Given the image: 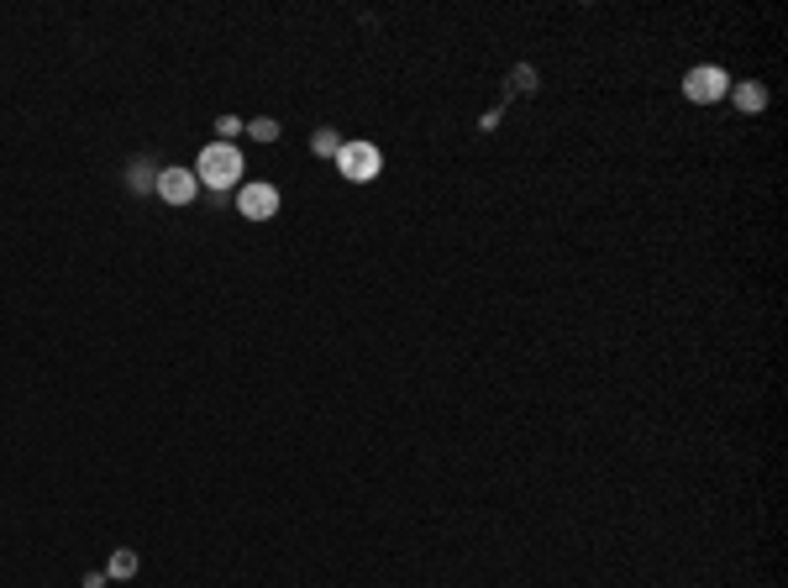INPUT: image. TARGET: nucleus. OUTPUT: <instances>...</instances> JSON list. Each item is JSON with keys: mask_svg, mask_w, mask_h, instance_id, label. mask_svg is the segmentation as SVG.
<instances>
[{"mask_svg": "<svg viewBox=\"0 0 788 588\" xmlns=\"http://www.w3.org/2000/svg\"><path fill=\"white\" fill-rule=\"evenodd\" d=\"M195 168V179H201V189H211V195H226V189H243V147L237 143H205L201 158L190 163Z\"/></svg>", "mask_w": 788, "mask_h": 588, "instance_id": "obj_1", "label": "nucleus"}, {"mask_svg": "<svg viewBox=\"0 0 788 588\" xmlns=\"http://www.w3.org/2000/svg\"><path fill=\"white\" fill-rule=\"evenodd\" d=\"M337 174H342L347 184H373L379 174H385V153H379V143H364V137L342 143V153H337Z\"/></svg>", "mask_w": 788, "mask_h": 588, "instance_id": "obj_2", "label": "nucleus"}, {"mask_svg": "<svg viewBox=\"0 0 788 588\" xmlns=\"http://www.w3.org/2000/svg\"><path fill=\"white\" fill-rule=\"evenodd\" d=\"M279 205H284V195L274 189V184H263V179H253V184L237 189V216H243V221H274V216H279Z\"/></svg>", "mask_w": 788, "mask_h": 588, "instance_id": "obj_4", "label": "nucleus"}, {"mask_svg": "<svg viewBox=\"0 0 788 588\" xmlns=\"http://www.w3.org/2000/svg\"><path fill=\"white\" fill-rule=\"evenodd\" d=\"M137 551H126V547H116L111 551V563H105V578H116V584H126V578H137Z\"/></svg>", "mask_w": 788, "mask_h": 588, "instance_id": "obj_7", "label": "nucleus"}, {"mask_svg": "<svg viewBox=\"0 0 788 588\" xmlns=\"http://www.w3.org/2000/svg\"><path fill=\"white\" fill-rule=\"evenodd\" d=\"M510 90H515V95H531V90H536V69H531V63H521V69L510 74Z\"/></svg>", "mask_w": 788, "mask_h": 588, "instance_id": "obj_12", "label": "nucleus"}, {"mask_svg": "<svg viewBox=\"0 0 788 588\" xmlns=\"http://www.w3.org/2000/svg\"><path fill=\"white\" fill-rule=\"evenodd\" d=\"M105 584H111L105 572H84V588H105Z\"/></svg>", "mask_w": 788, "mask_h": 588, "instance_id": "obj_13", "label": "nucleus"}, {"mask_svg": "<svg viewBox=\"0 0 788 588\" xmlns=\"http://www.w3.org/2000/svg\"><path fill=\"white\" fill-rule=\"evenodd\" d=\"M247 137H253V143H279V122H274V116H253V122H247Z\"/></svg>", "mask_w": 788, "mask_h": 588, "instance_id": "obj_10", "label": "nucleus"}, {"mask_svg": "<svg viewBox=\"0 0 788 588\" xmlns=\"http://www.w3.org/2000/svg\"><path fill=\"white\" fill-rule=\"evenodd\" d=\"M153 195L168 205H190L201 195V179H195V168H180V163H163L158 168V184H153Z\"/></svg>", "mask_w": 788, "mask_h": 588, "instance_id": "obj_5", "label": "nucleus"}, {"mask_svg": "<svg viewBox=\"0 0 788 588\" xmlns=\"http://www.w3.org/2000/svg\"><path fill=\"white\" fill-rule=\"evenodd\" d=\"M342 132H337V126H316V137H310V153H316V158H337V153H342Z\"/></svg>", "mask_w": 788, "mask_h": 588, "instance_id": "obj_8", "label": "nucleus"}, {"mask_svg": "<svg viewBox=\"0 0 788 588\" xmlns=\"http://www.w3.org/2000/svg\"><path fill=\"white\" fill-rule=\"evenodd\" d=\"M243 132H247L243 116H222V122H216V143H237Z\"/></svg>", "mask_w": 788, "mask_h": 588, "instance_id": "obj_11", "label": "nucleus"}, {"mask_svg": "<svg viewBox=\"0 0 788 588\" xmlns=\"http://www.w3.org/2000/svg\"><path fill=\"white\" fill-rule=\"evenodd\" d=\"M684 95L694 105H720L730 95V74L720 69V63H694L684 74Z\"/></svg>", "mask_w": 788, "mask_h": 588, "instance_id": "obj_3", "label": "nucleus"}, {"mask_svg": "<svg viewBox=\"0 0 788 588\" xmlns=\"http://www.w3.org/2000/svg\"><path fill=\"white\" fill-rule=\"evenodd\" d=\"M726 101H736V111H741V116H763V111H768V84H763V80H730Z\"/></svg>", "mask_w": 788, "mask_h": 588, "instance_id": "obj_6", "label": "nucleus"}, {"mask_svg": "<svg viewBox=\"0 0 788 588\" xmlns=\"http://www.w3.org/2000/svg\"><path fill=\"white\" fill-rule=\"evenodd\" d=\"M126 184H132L137 195H153V184H158V163L137 158V163H132V168H126Z\"/></svg>", "mask_w": 788, "mask_h": 588, "instance_id": "obj_9", "label": "nucleus"}]
</instances>
